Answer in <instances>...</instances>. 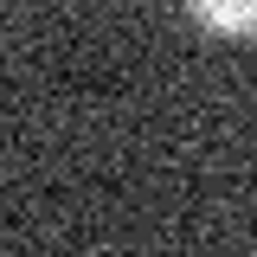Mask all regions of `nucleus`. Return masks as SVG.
Segmentation results:
<instances>
[{"mask_svg":"<svg viewBox=\"0 0 257 257\" xmlns=\"http://www.w3.org/2000/svg\"><path fill=\"white\" fill-rule=\"evenodd\" d=\"M193 20L212 26V32H257V0H251V7H212V0H199Z\"/></svg>","mask_w":257,"mask_h":257,"instance_id":"obj_1","label":"nucleus"}]
</instances>
